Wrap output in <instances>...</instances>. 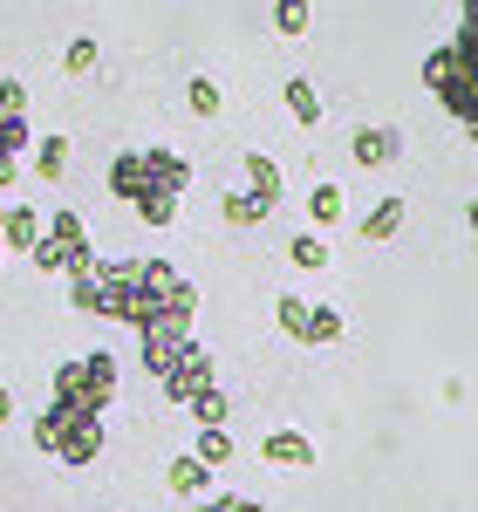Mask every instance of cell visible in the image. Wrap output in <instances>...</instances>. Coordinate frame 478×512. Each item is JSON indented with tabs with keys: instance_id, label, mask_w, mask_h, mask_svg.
Listing matches in <instances>:
<instances>
[{
	"instance_id": "10",
	"label": "cell",
	"mask_w": 478,
	"mask_h": 512,
	"mask_svg": "<svg viewBox=\"0 0 478 512\" xmlns=\"http://www.w3.org/2000/svg\"><path fill=\"white\" fill-rule=\"evenodd\" d=\"M158 383H164V396H171V403H192L199 390H212V355L192 342V349H185V362H178V369H164Z\"/></svg>"
},
{
	"instance_id": "5",
	"label": "cell",
	"mask_w": 478,
	"mask_h": 512,
	"mask_svg": "<svg viewBox=\"0 0 478 512\" xmlns=\"http://www.w3.org/2000/svg\"><path fill=\"white\" fill-rule=\"evenodd\" d=\"M35 260L41 274H76V267H89L96 260V246H89V226H82V212H55V219H41V239H35Z\"/></svg>"
},
{
	"instance_id": "30",
	"label": "cell",
	"mask_w": 478,
	"mask_h": 512,
	"mask_svg": "<svg viewBox=\"0 0 478 512\" xmlns=\"http://www.w3.org/2000/svg\"><path fill=\"white\" fill-rule=\"evenodd\" d=\"M233 512H267V506H260V499H233Z\"/></svg>"
},
{
	"instance_id": "7",
	"label": "cell",
	"mask_w": 478,
	"mask_h": 512,
	"mask_svg": "<svg viewBox=\"0 0 478 512\" xmlns=\"http://www.w3.org/2000/svg\"><path fill=\"white\" fill-rule=\"evenodd\" d=\"M21 151H28V89L21 82H0V192L14 185Z\"/></svg>"
},
{
	"instance_id": "18",
	"label": "cell",
	"mask_w": 478,
	"mask_h": 512,
	"mask_svg": "<svg viewBox=\"0 0 478 512\" xmlns=\"http://www.w3.org/2000/svg\"><path fill=\"white\" fill-rule=\"evenodd\" d=\"M274 28L287 41H301L308 28H315V7H308V0H274Z\"/></svg>"
},
{
	"instance_id": "8",
	"label": "cell",
	"mask_w": 478,
	"mask_h": 512,
	"mask_svg": "<svg viewBox=\"0 0 478 512\" xmlns=\"http://www.w3.org/2000/svg\"><path fill=\"white\" fill-rule=\"evenodd\" d=\"M137 349H144V369L151 376L178 369L185 349H192V321H151V328H137Z\"/></svg>"
},
{
	"instance_id": "16",
	"label": "cell",
	"mask_w": 478,
	"mask_h": 512,
	"mask_svg": "<svg viewBox=\"0 0 478 512\" xmlns=\"http://www.w3.org/2000/svg\"><path fill=\"white\" fill-rule=\"evenodd\" d=\"M403 219H410V205H403V198H376V212L362 219V239H397Z\"/></svg>"
},
{
	"instance_id": "12",
	"label": "cell",
	"mask_w": 478,
	"mask_h": 512,
	"mask_svg": "<svg viewBox=\"0 0 478 512\" xmlns=\"http://www.w3.org/2000/svg\"><path fill=\"white\" fill-rule=\"evenodd\" d=\"M35 239H41L35 205H0V246H7V253H35Z\"/></svg>"
},
{
	"instance_id": "14",
	"label": "cell",
	"mask_w": 478,
	"mask_h": 512,
	"mask_svg": "<svg viewBox=\"0 0 478 512\" xmlns=\"http://www.w3.org/2000/svg\"><path fill=\"white\" fill-rule=\"evenodd\" d=\"M280 96H287V117L301 123V130H315V123H321V89H315L308 76H294L287 89H280Z\"/></svg>"
},
{
	"instance_id": "17",
	"label": "cell",
	"mask_w": 478,
	"mask_h": 512,
	"mask_svg": "<svg viewBox=\"0 0 478 512\" xmlns=\"http://www.w3.org/2000/svg\"><path fill=\"white\" fill-rule=\"evenodd\" d=\"M28 151H35V178L41 185H55V178L69 171V137H35Z\"/></svg>"
},
{
	"instance_id": "1",
	"label": "cell",
	"mask_w": 478,
	"mask_h": 512,
	"mask_svg": "<svg viewBox=\"0 0 478 512\" xmlns=\"http://www.w3.org/2000/svg\"><path fill=\"white\" fill-rule=\"evenodd\" d=\"M185 185H192V158H185V151H164V144L117 151V164H110V192H117L123 205H137L144 226H171Z\"/></svg>"
},
{
	"instance_id": "9",
	"label": "cell",
	"mask_w": 478,
	"mask_h": 512,
	"mask_svg": "<svg viewBox=\"0 0 478 512\" xmlns=\"http://www.w3.org/2000/svg\"><path fill=\"white\" fill-rule=\"evenodd\" d=\"M349 158H356L362 171H383V164L403 158V137L390 130V123H362L356 137H349Z\"/></svg>"
},
{
	"instance_id": "24",
	"label": "cell",
	"mask_w": 478,
	"mask_h": 512,
	"mask_svg": "<svg viewBox=\"0 0 478 512\" xmlns=\"http://www.w3.org/2000/svg\"><path fill=\"white\" fill-rule=\"evenodd\" d=\"M301 342H342V315L335 308H308V335Z\"/></svg>"
},
{
	"instance_id": "22",
	"label": "cell",
	"mask_w": 478,
	"mask_h": 512,
	"mask_svg": "<svg viewBox=\"0 0 478 512\" xmlns=\"http://www.w3.org/2000/svg\"><path fill=\"white\" fill-rule=\"evenodd\" d=\"M274 321H280V335H294V342H301V335H308V301H301V294H280Z\"/></svg>"
},
{
	"instance_id": "3",
	"label": "cell",
	"mask_w": 478,
	"mask_h": 512,
	"mask_svg": "<svg viewBox=\"0 0 478 512\" xmlns=\"http://www.w3.org/2000/svg\"><path fill=\"white\" fill-rule=\"evenodd\" d=\"M192 315H199V287L178 274L171 260H137V274H130V301H123V328L192 321Z\"/></svg>"
},
{
	"instance_id": "13",
	"label": "cell",
	"mask_w": 478,
	"mask_h": 512,
	"mask_svg": "<svg viewBox=\"0 0 478 512\" xmlns=\"http://www.w3.org/2000/svg\"><path fill=\"white\" fill-rule=\"evenodd\" d=\"M260 458H267V465H294V472H308V465H315V444H308L301 431H267Z\"/></svg>"
},
{
	"instance_id": "4",
	"label": "cell",
	"mask_w": 478,
	"mask_h": 512,
	"mask_svg": "<svg viewBox=\"0 0 478 512\" xmlns=\"http://www.w3.org/2000/svg\"><path fill=\"white\" fill-rule=\"evenodd\" d=\"M35 444L62 465H96L103 451V417L96 410H69V403H48L35 417Z\"/></svg>"
},
{
	"instance_id": "2",
	"label": "cell",
	"mask_w": 478,
	"mask_h": 512,
	"mask_svg": "<svg viewBox=\"0 0 478 512\" xmlns=\"http://www.w3.org/2000/svg\"><path fill=\"white\" fill-rule=\"evenodd\" d=\"M424 82H431V96L444 110L478 137V0H465V14H458V41L431 48Z\"/></svg>"
},
{
	"instance_id": "31",
	"label": "cell",
	"mask_w": 478,
	"mask_h": 512,
	"mask_svg": "<svg viewBox=\"0 0 478 512\" xmlns=\"http://www.w3.org/2000/svg\"><path fill=\"white\" fill-rule=\"evenodd\" d=\"M465 226H472V239H478V198H472V205H465Z\"/></svg>"
},
{
	"instance_id": "20",
	"label": "cell",
	"mask_w": 478,
	"mask_h": 512,
	"mask_svg": "<svg viewBox=\"0 0 478 512\" xmlns=\"http://www.w3.org/2000/svg\"><path fill=\"white\" fill-rule=\"evenodd\" d=\"M342 212H349V198H342V185H315V192H308V219H315V226H335Z\"/></svg>"
},
{
	"instance_id": "15",
	"label": "cell",
	"mask_w": 478,
	"mask_h": 512,
	"mask_svg": "<svg viewBox=\"0 0 478 512\" xmlns=\"http://www.w3.org/2000/svg\"><path fill=\"white\" fill-rule=\"evenodd\" d=\"M171 492H178V499H199L205 485H212V465H205V458H192V451H185V458H171Z\"/></svg>"
},
{
	"instance_id": "26",
	"label": "cell",
	"mask_w": 478,
	"mask_h": 512,
	"mask_svg": "<svg viewBox=\"0 0 478 512\" xmlns=\"http://www.w3.org/2000/svg\"><path fill=\"white\" fill-rule=\"evenodd\" d=\"M185 96H192V110H199V117H219V103H226L212 76H192V89H185Z\"/></svg>"
},
{
	"instance_id": "27",
	"label": "cell",
	"mask_w": 478,
	"mask_h": 512,
	"mask_svg": "<svg viewBox=\"0 0 478 512\" xmlns=\"http://www.w3.org/2000/svg\"><path fill=\"white\" fill-rule=\"evenodd\" d=\"M62 69H69V76H89V69H96V41H69V48H62Z\"/></svg>"
},
{
	"instance_id": "23",
	"label": "cell",
	"mask_w": 478,
	"mask_h": 512,
	"mask_svg": "<svg viewBox=\"0 0 478 512\" xmlns=\"http://www.w3.org/2000/svg\"><path fill=\"white\" fill-rule=\"evenodd\" d=\"M185 410H192L199 424H226V390L212 383V390H199V396H192V403H185Z\"/></svg>"
},
{
	"instance_id": "6",
	"label": "cell",
	"mask_w": 478,
	"mask_h": 512,
	"mask_svg": "<svg viewBox=\"0 0 478 512\" xmlns=\"http://www.w3.org/2000/svg\"><path fill=\"white\" fill-rule=\"evenodd\" d=\"M110 396H117V355H82V362H62L55 369V403H69V410H110Z\"/></svg>"
},
{
	"instance_id": "29",
	"label": "cell",
	"mask_w": 478,
	"mask_h": 512,
	"mask_svg": "<svg viewBox=\"0 0 478 512\" xmlns=\"http://www.w3.org/2000/svg\"><path fill=\"white\" fill-rule=\"evenodd\" d=\"M199 512H233V499H205V506Z\"/></svg>"
},
{
	"instance_id": "28",
	"label": "cell",
	"mask_w": 478,
	"mask_h": 512,
	"mask_svg": "<svg viewBox=\"0 0 478 512\" xmlns=\"http://www.w3.org/2000/svg\"><path fill=\"white\" fill-rule=\"evenodd\" d=\"M7 417H14V390L0 383V424H7Z\"/></svg>"
},
{
	"instance_id": "19",
	"label": "cell",
	"mask_w": 478,
	"mask_h": 512,
	"mask_svg": "<svg viewBox=\"0 0 478 512\" xmlns=\"http://www.w3.org/2000/svg\"><path fill=\"white\" fill-rule=\"evenodd\" d=\"M287 260H294L301 274H321V267H328V246H321V233H294V239H287Z\"/></svg>"
},
{
	"instance_id": "32",
	"label": "cell",
	"mask_w": 478,
	"mask_h": 512,
	"mask_svg": "<svg viewBox=\"0 0 478 512\" xmlns=\"http://www.w3.org/2000/svg\"><path fill=\"white\" fill-rule=\"evenodd\" d=\"M0 260H7V246H0Z\"/></svg>"
},
{
	"instance_id": "25",
	"label": "cell",
	"mask_w": 478,
	"mask_h": 512,
	"mask_svg": "<svg viewBox=\"0 0 478 512\" xmlns=\"http://www.w3.org/2000/svg\"><path fill=\"white\" fill-rule=\"evenodd\" d=\"M267 219V205H253L246 192H226V226H260Z\"/></svg>"
},
{
	"instance_id": "21",
	"label": "cell",
	"mask_w": 478,
	"mask_h": 512,
	"mask_svg": "<svg viewBox=\"0 0 478 512\" xmlns=\"http://www.w3.org/2000/svg\"><path fill=\"white\" fill-rule=\"evenodd\" d=\"M192 458L226 465V458H233V431H226V424H199V451H192Z\"/></svg>"
},
{
	"instance_id": "11",
	"label": "cell",
	"mask_w": 478,
	"mask_h": 512,
	"mask_svg": "<svg viewBox=\"0 0 478 512\" xmlns=\"http://www.w3.org/2000/svg\"><path fill=\"white\" fill-rule=\"evenodd\" d=\"M239 178H246L239 192L253 198V205H267V212H274L280 192H287V178H280V164L267 158V151H246V158H239Z\"/></svg>"
}]
</instances>
